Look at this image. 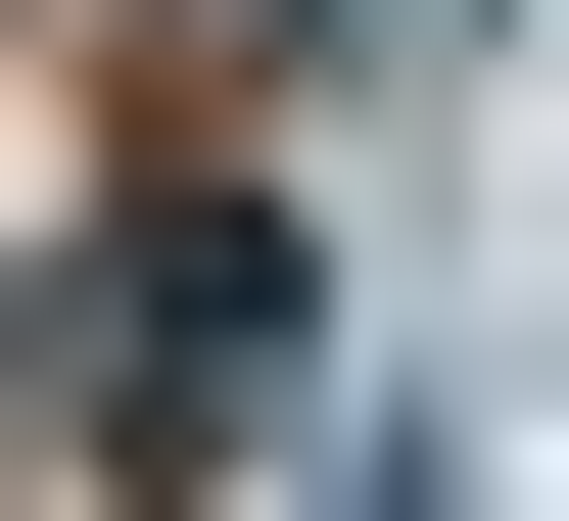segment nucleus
<instances>
[{"label": "nucleus", "mask_w": 569, "mask_h": 521, "mask_svg": "<svg viewBox=\"0 0 569 521\" xmlns=\"http://www.w3.org/2000/svg\"><path fill=\"white\" fill-rule=\"evenodd\" d=\"M96 380L142 427H284V190H142V238H96Z\"/></svg>", "instance_id": "f257e3e1"}]
</instances>
